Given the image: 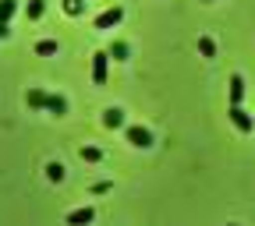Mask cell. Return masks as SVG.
Returning a JSON list of instances; mask_svg holds the SVG:
<instances>
[{"label":"cell","mask_w":255,"mask_h":226,"mask_svg":"<svg viewBox=\"0 0 255 226\" xmlns=\"http://www.w3.org/2000/svg\"><path fill=\"white\" fill-rule=\"evenodd\" d=\"M124 135H128V142H131L135 149H149V145H152V131H149V127H142V124L124 127Z\"/></svg>","instance_id":"1"},{"label":"cell","mask_w":255,"mask_h":226,"mask_svg":"<svg viewBox=\"0 0 255 226\" xmlns=\"http://www.w3.org/2000/svg\"><path fill=\"white\" fill-rule=\"evenodd\" d=\"M107 64H110V53L107 50L92 57V81L96 85H107Z\"/></svg>","instance_id":"2"},{"label":"cell","mask_w":255,"mask_h":226,"mask_svg":"<svg viewBox=\"0 0 255 226\" xmlns=\"http://www.w3.org/2000/svg\"><path fill=\"white\" fill-rule=\"evenodd\" d=\"M227 113H231V124L238 127V131H241V135H248V131H252V127H255V120H252V113H245L241 106H231Z\"/></svg>","instance_id":"3"},{"label":"cell","mask_w":255,"mask_h":226,"mask_svg":"<svg viewBox=\"0 0 255 226\" xmlns=\"http://www.w3.org/2000/svg\"><path fill=\"white\" fill-rule=\"evenodd\" d=\"M121 18H124V11L110 7V11H103L100 18H96V28H114V25H121Z\"/></svg>","instance_id":"4"},{"label":"cell","mask_w":255,"mask_h":226,"mask_svg":"<svg viewBox=\"0 0 255 226\" xmlns=\"http://www.w3.org/2000/svg\"><path fill=\"white\" fill-rule=\"evenodd\" d=\"M96 219V212L85 205V209H75V212H68V226H89Z\"/></svg>","instance_id":"5"},{"label":"cell","mask_w":255,"mask_h":226,"mask_svg":"<svg viewBox=\"0 0 255 226\" xmlns=\"http://www.w3.org/2000/svg\"><path fill=\"white\" fill-rule=\"evenodd\" d=\"M231 106H241V99H245V78L241 75H231Z\"/></svg>","instance_id":"6"},{"label":"cell","mask_w":255,"mask_h":226,"mask_svg":"<svg viewBox=\"0 0 255 226\" xmlns=\"http://www.w3.org/2000/svg\"><path fill=\"white\" fill-rule=\"evenodd\" d=\"M46 14V0H28V4H25V18L28 21H39Z\"/></svg>","instance_id":"7"},{"label":"cell","mask_w":255,"mask_h":226,"mask_svg":"<svg viewBox=\"0 0 255 226\" xmlns=\"http://www.w3.org/2000/svg\"><path fill=\"white\" fill-rule=\"evenodd\" d=\"M103 124L110 127V131H117V127H124V110H117V106H110V110L103 113Z\"/></svg>","instance_id":"8"},{"label":"cell","mask_w":255,"mask_h":226,"mask_svg":"<svg viewBox=\"0 0 255 226\" xmlns=\"http://www.w3.org/2000/svg\"><path fill=\"white\" fill-rule=\"evenodd\" d=\"M25 99H28V106H32V110H46V99H50V95H46L43 88H28Z\"/></svg>","instance_id":"9"},{"label":"cell","mask_w":255,"mask_h":226,"mask_svg":"<svg viewBox=\"0 0 255 226\" xmlns=\"http://www.w3.org/2000/svg\"><path fill=\"white\" fill-rule=\"evenodd\" d=\"M46 110L57 113V117H64V113H68V99H64V95H50V99H46Z\"/></svg>","instance_id":"10"},{"label":"cell","mask_w":255,"mask_h":226,"mask_svg":"<svg viewBox=\"0 0 255 226\" xmlns=\"http://www.w3.org/2000/svg\"><path fill=\"white\" fill-rule=\"evenodd\" d=\"M107 53H110L114 60H128V57H131V46H128V43H121V39H117V43H114V46H110Z\"/></svg>","instance_id":"11"},{"label":"cell","mask_w":255,"mask_h":226,"mask_svg":"<svg viewBox=\"0 0 255 226\" xmlns=\"http://www.w3.org/2000/svg\"><path fill=\"white\" fill-rule=\"evenodd\" d=\"M18 11V0H0V21H11Z\"/></svg>","instance_id":"12"},{"label":"cell","mask_w":255,"mask_h":226,"mask_svg":"<svg viewBox=\"0 0 255 226\" xmlns=\"http://www.w3.org/2000/svg\"><path fill=\"white\" fill-rule=\"evenodd\" d=\"M78 155L85 159V163H100V159H103V152L96 149V145H82V152H78Z\"/></svg>","instance_id":"13"},{"label":"cell","mask_w":255,"mask_h":226,"mask_svg":"<svg viewBox=\"0 0 255 226\" xmlns=\"http://www.w3.org/2000/svg\"><path fill=\"white\" fill-rule=\"evenodd\" d=\"M36 53H39V57H53V53H57V43H53V39H39V43H36Z\"/></svg>","instance_id":"14"},{"label":"cell","mask_w":255,"mask_h":226,"mask_svg":"<svg viewBox=\"0 0 255 226\" xmlns=\"http://www.w3.org/2000/svg\"><path fill=\"white\" fill-rule=\"evenodd\" d=\"M64 11H68L71 18H78V14L85 11V0H64Z\"/></svg>","instance_id":"15"},{"label":"cell","mask_w":255,"mask_h":226,"mask_svg":"<svg viewBox=\"0 0 255 226\" xmlns=\"http://www.w3.org/2000/svg\"><path fill=\"white\" fill-rule=\"evenodd\" d=\"M199 53H202V57H216V43H213L209 36H202V39H199Z\"/></svg>","instance_id":"16"},{"label":"cell","mask_w":255,"mask_h":226,"mask_svg":"<svg viewBox=\"0 0 255 226\" xmlns=\"http://www.w3.org/2000/svg\"><path fill=\"white\" fill-rule=\"evenodd\" d=\"M46 177H50L53 184H60V180H64V166H60V163H50V166H46Z\"/></svg>","instance_id":"17"},{"label":"cell","mask_w":255,"mask_h":226,"mask_svg":"<svg viewBox=\"0 0 255 226\" xmlns=\"http://www.w3.org/2000/svg\"><path fill=\"white\" fill-rule=\"evenodd\" d=\"M11 36V28H7V21H0V39H7Z\"/></svg>","instance_id":"18"}]
</instances>
